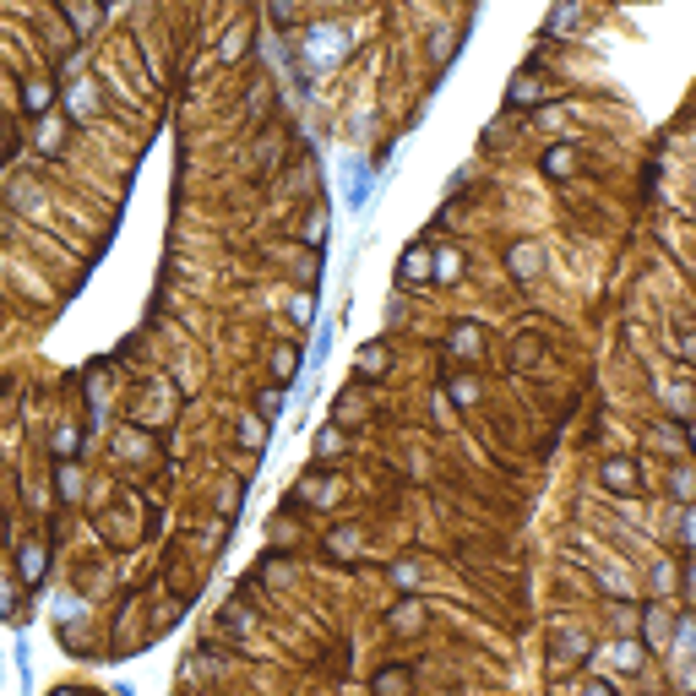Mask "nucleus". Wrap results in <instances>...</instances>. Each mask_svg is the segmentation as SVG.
<instances>
[{
	"instance_id": "obj_12",
	"label": "nucleus",
	"mask_w": 696,
	"mask_h": 696,
	"mask_svg": "<svg viewBox=\"0 0 696 696\" xmlns=\"http://www.w3.org/2000/svg\"><path fill=\"white\" fill-rule=\"evenodd\" d=\"M599 485H604L610 495H637V463H632V457H604Z\"/></svg>"
},
{
	"instance_id": "obj_39",
	"label": "nucleus",
	"mask_w": 696,
	"mask_h": 696,
	"mask_svg": "<svg viewBox=\"0 0 696 696\" xmlns=\"http://www.w3.org/2000/svg\"><path fill=\"white\" fill-rule=\"evenodd\" d=\"M675 359H691V332H675Z\"/></svg>"
},
{
	"instance_id": "obj_4",
	"label": "nucleus",
	"mask_w": 696,
	"mask_h": 696,
	"mask_svg": "<svg viewBox=\"0 0 696 696\" xmlns=\"http://www.w3.org/2000/svg\"><path fill=\"white\" fill-rule=\"evenodd\" d=\"M430 272H436V250H430L425 240H414V245L403 250V261H397V283H403V289H425Z\"/></svg>"
},
{
	"instance_id": "obj_25",
	"label": "nucleus",
	"mask_w": 696,
	"mask_h": 696,
	"mask_svg": "<svg viewBox=\"0 0 696 696\" xmlns=\"http://www.w3.org/2000/svg\"><path fill=\"white\" fill-rule=\"evenodd\" d=\"M463 278V256L457 250H436V272H430V283H457Z\"/></svg>"
},
{
	"instance_id": "obj_33",
	"label": "nucleus",
	"mask_w": 696,
	"mask_h": 696,
	"mask_svg": "<svg viewBox=\"0 0 696 696\" xmlns=\"http://www.w3.org/2000/svg\"><path fill=\"white\" fill-rule=\"evenodd\" d=\"M392 583H397L403 593H414V588H419V566H414V561H397V566H392Z\"/></svg>"
},
{
	"instance_id": "obj_20",
	"label": "nucleus",
	"mask_w": 696,
	"mask_h": 696,
	"mask_svg": "<svg viewBox=\"0 0 696 696\" xmlns=\"http://www.w3.org/2000/svg\"><path fill=\"white\" fill-rule=\"evenodd\" d=\"M49 452H54L60 463H76V457H82V430H76V425H60V430L49 436Z\"/></svg>"
},
{
	"instance_id": "obj_16",
	"label": "nucleus",
	"mask_w": 696,
	"mask_h": 696,
	"mask_svg": "<svg viewBox=\"0 0 696 696\" xmlns=\"http://www.w3.org/2000/svg\"><path fill=\"white\" fill-rule=\"evenodd\" d=\"M60 11H65L71 33H93V27L103 22V5H98V0H60Z\"/></svg>"
},
{
	"instance_id": "obj_6",
	"label": "nucleus",
	"mask_w": 696,
	"mask_h": 696,
	"mask_svg": "<svg viewBox=\"0 0 696 696\" xmlns=\"http://www.w3.org/2000/svg\"><path fill=\"white\" fill-rule=\"evenodd\" d=\"M506 272H512L517 283H539V278H544V250H539L534 240L506 245Z\"/></svg>"
},
{
	"instance_id": "obj_34",
	"label": "nucleus",
	"mask_w": 696,
	"mask_h": 696,
	"mask_svg": "<svg viewBox=\"0 0 696 696\" xmlns=\"http://www.w3.org/2000/svg\"><path fill=\"white\" fill-rule=\"evenodd\" d=\"M11 659H16V681H22V691H33V659H27V642H16Z\"/></svg>"
},
{
	"instance_id": "obj_26",
	"label": "nucleus",
	"mask_w": 696,
	"mask_h": 696,
	"mask_svg": "<svg viewBox=\"0 0 696 696\" xmlns=\"http://www.w3.org/2000/svg\"><path fill=\"white\" fill-rule=\"evenodd\" d=\"M240 446H250V452L267 446V419H261V414H245V419H240Z\"/></svg>"
},
{
	"instance_id": "obj_23",
	"label": "nucleus",
	"mask_w": 696,
	"mask_h": 696,
	"mask_svg": "<svg viewBox=\"0 0 696 696\" xmlns=\"http://www.w3.org/2000/svg\"><path fill=\"white\" fill-rule=\"evenodd\" d=\"M610 653H615V670H626V675H637V670H642V653H648V648H642L637 637H626V642H615Z\"/></svg>"
},
{
	"instance_id": "obj_17",
	"label": "nucleus",
	"mask_w": 696,
	"mask_h": 696,
	"mask_svg": "<svg viewBox=\"0 0 696 696\" xmlns=\"http://www.w3.org/2000/svg\"><path fill=\"white\" fill-rule=\"evenodd\" d=\"M577 22H583L577 0H555V5H550V16H544V38H561V33H572Z\"/></svg>"
},
{
	"instance_id": "obj_5",
	"label": "nucleus",
	"mask_w": 696,
	"mask_h": 696,
	"mask_svg": "<svg viewBox=\"0 0 696 696\" xmlns=\"http://www.w3.org/2000/svg\"><path fill=\"white\" fill-rule=\"evenodd\" d=\"M675 621H681V610H670V604H648L642 610V648H653V653H664L670 648V632H675Z\"/></svg>"
},
{
	"instance_id": "obj_8",
	"label": "nucleus",
	"mask_w": 696,
	"mask_h": 696,
	"mask_svg": "<svg viewBox=\"0 0 696 696\" xmlns=\"http://www.w3.org/2000/svg\"><path fill=\"white\" fill-rule=\"evenodd\" d=\"M267 365H272V387H294L299 370H305V348L299 343H272L267 348Z\"/></svg>"
},
{
	"instance_id": "obj_13",
	"label": "nucleus",
	"mask_w": 696,
	"mask_h": 696,
	"mask_svg": "<svg viewBox=\"0 0 696 696\" xmlns=\"http://www.w3.org/2000/svg\"><path fill=\"white\" fill-rule=\"evenodd\" d=\"M370 691L376 696H414V670L408 664H387V670H376Z\"/></svg>"
},
{
	"instance_id": "obj_24",
	"label": "nucleus",
	"mask_w": 696,
	"mask_h": 696,
	"mask_svg": "<svg viewBox=\"0 0 696 696\" xmlns=\"http://www.w3.org/2000/svg\"><path fill=\"white\" fill-rule=\"evenodd\" d=\"M22 593H27V588H22L16 577H0V621H16V615H22Z\"/></svg>"
},
{
	"instance_id": "obj_19",
	"label": "nucleus",
	"mask_w": 696,
	"mask_h": 696,
	"mask_svg": "<svg viewBox=\"0 0 696 696\" xmlns=\"http://www.w3.org/2000/svg\"><path fill=\"white\" fill-rule=\"evenodd\" d=\"M539 169H544L550 180H566V174H577V147H544Z\"/></svg>"
},
{
	"instance_id": "obj_27",
	"label": "nucleus",
	"mask_w": 696,
	"mask_h": 696,
	"mask_svg": "<svg viewBox=\"0 0 696 696\" xmlns=\"http://www.w3.org/2000/svg\"><path fill=\"white\" fill-rule=\"evenodd\" d=\"M446 392H452V403H457V408H474V403H479V381H474V376H452V381H446Z\"/></svg>"
},
{
	"instance_id": "obj_31",
	"label": "nucleus",
	"mask_w": 696,
	"mask_h": 696,
	"mask_svg": "<svg viewBox=\"0 0 696 696\" xmlns=\"http://www.w3.org/2000/svg\"><path fill=\"white\" fill-rule=\"evenodd\" d=\"M289 316H294L299 327H310V321H316V294H310V289H305V294H294V305H289Z\"/></svg>"
},
{
	"instance_id": "obj_35",
	"label": "nucleus",
	"mask_w": 696,
	"mask_h": 696,
	"mask_svg": "<svg viewBox=\"0 0 696 696\" xmlns=\"http://www.w3.org/2000/svg\"><path fill=\"white\" fill-rule=\"evenodd\" d=\"M305 240H310V250H321V245H327V212H310V223H305Z\"/></svg>"
},
{
	"instance_id": "obj_41",
	"label": "nucleus",
	"mask_w": 696,
	"mask_h": 696,
	"mask_svg": "<svg viewBox=\"0 0 696 696\" xmlns=\"http://www.w3.org/2000/svg\"><path fill=\"white\" fill-rule=\"evenodd\" d=\"M588 696H615V686H610V681H593V686H588Z\"/></svg>"
},
{
	"instance_id": "obj_42",
	"label": "nucleus",
	"mask_w": 696,
	"mask_h": 696,
	"mask_svg": "<svg viewBox=\"0 0 696 696\" xmlns=\"http://www.w3.org/2000/svg\"><path fill=\"white\" fill-rule=\"evenodd\" d=\"M49 696H82V691H76V686H54Z\"/></svg>"
},
{
	"instance_id": "obj_7",
	"label": "nucleus",
	"mask_w": 696,
	"mask_h": 696,
	"mask_svg": "<svg viewBox=\"0 0 696 696\" xmlns=\"http://www.w3.org/2000/svg\"><path fill=\"white\" fill-rule=\"evenodd\" d=\"M250 38H256V16H234V22L223 27V38H218V65H234V60H245Z\"/></svg>"
},
{
	"instance_id": "obj_32",
	"label": "nucleus",
	"mask_w": 696,
	"mask_h": 696,
	"mask_svg": "<svg viewBox=\"0 0 696 696\" xmlns=\"http://www.w3.org/2000/svg\"><path fill=\"white\" fill-rule=\"evenodd\" d=\"M338 419H354V425H365V419H370V408H365L354 392H343V397H338Z\"/></svg>"
},
{
	"instance_id": "obj_38",
	"label": "nucleus",
	"mask_w": 696,
	"mask_h": 696,
	"mask_svg": "<svg viewBox=\"0 0 696 696\" xmlns=\"http://www.w3.org/2000/svg\"><path fill=\"white\" fill-rule=\"evenodd\" d=\"M512 365H539V343H517V354H512Z\"/></svg>"
},
{
	"instance_id": "obj_21",
	"label": "nucleus",
	"mask_w": 696,
	"mask_h": 696,
	"mask_svg": "<svg viewBox=\"0 0 696 696\" xmlns=\"http://www.w3.org/2000/svg\"><path fill=\"white\" fill-rule=\"evenodd\" d=\"M343 446H348V436H343L338 425L316 430V463H338V457H343Z\"/></svg>"
},
{
	"instance_id": "obj_30",
	"label": "nucleus",
	"mask_w": 696,
	"mask_h": 696,
	"mask_svg": "<svg viewBox=\"0 0 696 696\" xmlns=\"http://www.w3.org/2000/svg\"><path fill=\"white\" fill-rule=\"evenodd\" d=\"M354 550H359V534H354V528H332L327 555H338V561H343V555H354Z\"/></svg>"
},
{
	"instance_id": "obj_28",
	"label": "nucleus",
	"mask_w": 696,
	"mask_h": 696,
	"mask_svg": "<svg viewBox=\"0 0 696 696\" xmlns=\"http://www.w3.org/2000/svg\"><path fill=\"white\" fill-rule=\"evenodd\" d=\"M670 495H675L681 506H691L696 485H691V468H686V463H675V468H670Z\"/></svg>"
},
{
	"instance_id": "obj_43",
	"label": "nucleus",
	"mask_w": 696,
	"mask_h": 696,
	"mask_svg": "<svg viewBox=\"0 0 696 696\" xmlns=\"http://www.w3.org/2000/svg\"><path fill=\"white\" fill-rule=\"evenodd\" d=\"M98 5H109V0H98Z\"/></svg>"
},
{
	"instance_id": "obj_9",
	"label": "nucleus",
	"mask_w": 696,
	"mask_h": 696,
	"mask_svg": "<svg viewBox=\"0 0 696 696\" xmlns=\"http://www.w3.org/2000/svg\"><path fill=\"white\" fill-rule=\"evenodd\" d=\"M425 621H430V615H425V604H419L414 593H403V599L387 610V632H392V637H419Z\"/></svg>"
},
{
	"instance_id": "obj_36",
	"label": "nucleus",
	"mask_w": 696,
	"mask_h": 696,
	"mask_svg": "<svg viewBox=\"0 0 696 696\" xmlns=\"http://www.w3.org/2000/svg\"><path fill=\"white\" fill-rule=\"evenodd\" d=\"M327 354H332V332L321 327V332H316V348H310V370H321V365H327Z\"/></svg>"
},
{
	"instance_id": "obj_10",
	"label": "nucleus",
	"mask_w": 696,
	"mask_h": 696,
	"mask_svg": "<svg viewBox=\"0 0 696 696\" xmlns=\"http://www.w3.org/2000/svg\"><path fill=\"white\" fill-rule=\"evenodd\" d=\"M54 103H60L54 76H27V82H22V114H33V120H38V114H49Z\"/></svg>"
},
{
	"instance_id": "obj_15",
	"label": "nucleus",
	"mask_w": 696,
	"mask_h": 696,
	"mask_svg": "<svg viewBox=\"0 0 696 696\" xmlns=\"http://www.w3.org/2000/svg\"><path fill=\"white\" fill-rule=\"evenodd\" d=\"M44 120V131H38V152H49V158H60L65 152V131H71V114H38Z\"/></svg>"
},
{
	"instance_id": "obj_2",
	"label": "nucleus",
	"mask_w": 696,
	"mask_h": 696,
	"mask_svg": "<svg viewBox=\"0 0 696 696\" xmlns=\"http://www.w3.org/2000/svg\"><path fill=\"white\" fill-rule=\"evenodd\" d=\"M44 577H49V539L44 534H27L16 544V583L33 593V588H44Z\"/></svg>"
},
{
	"instance_id": "obj_40",
	"label": "nucleus",
	"mask_w": 696,
	"mask_h": 696,
	"mask_svg": "<svg viewBox=\"0 0 696 696\" xmlns=\"http://www.w3.org/2000/svg\"><path fill=\"white\" fill-rule=\"evenodd\" d=\"M11 147H16V136H11V131H5V125H0V163H5V158H11Z\"/></svg>"
},
{
	"instance_id": "obj_37",
	"label": "nucleus",
	"mask_w": 696,
	"mask_h": 696,
	"mask_svg": "<svg viewBox=\"0 0 696 696\" xmlns=\"http://www.w3.org/2000/svg\"><path fill=\"white\" fill-rule=\"evenodd\" d=\"M11 207H38V191H33V185H16V191H11Z\"/></svg>"
},
{
	"instance_id": "obj_11",
	"label": "nucleus",
	"mask_w": 696,
	"mask_h": 696,
	"mask_svg": "<svg viewBox=\"0 0 696 696\" xmlns=\"http://www.w3.org/2000/svg\"><path fill=\"white\" fill-rule=\"evenodd\" d=\"M387 370H392V348H387V343H365L359 359H354V381H359V387H376Z\"/></svg>"
},
{
	"instance_id": "obj_22",
	"label": "nucleus",
	"mask_w": 696,
	"mask_h": 696,
	"mask_svg": "<svg viewBox=\"0 0 696 696\" xmlns=\"http://www.w3.org/2000/svg\"><path fill=\"white\" fill-rule=\"evenodd\" d=\"M54 490H60L65 506H76V501H82V468H76V463H60V468H54Z\"/></svg>"
},
{
	"instance_id": "obj_18",
	"label": "nucleus",
	"mask_w": 696,
	"mask_h": 696,
	"mask_svg": "<svg viewBox=\"0 0 696 696\" xmlns=\"http://www.w3.org/2000/svg\"><path fill=\"white\" fill-rule=\"evenodd\" d=\"M539 98H550V87H544L539 76H517V82L506 87V109H528V103H539Z\"/></svg>"
},
{
	"instance_id": "obj_14",
	"label": "nucleus",
	"mask_w": 696,
	"mask_h": 696,
	"mask_svg": "<svg viewBox=\"0 0 696 696\" xmlns=\"http://www.w3.org/2000/svg\"><path fill=\"white\" fill-rule=\"evenodd\" d=\"M65 109H71V120H93V114L103 109V98H98V87L82 76V82H71V93H65Z\"/></svg>"
},
{
	"instance_id": "obj_3",
	"label": "nucleus",
	"mask_w": 696,
	"mask_h": 696,
	"mask_svg": "<svg viewBox=\"0 0 696 696\" xmlns=\"http://www.w3.org/2000/svg\"><path fill=\"white\" fill-rule=\"evenodd\" d=\"M446 354L463 359V365H479L485 359V327L479 321H452L446 327Z\"/></svg>"
},
{
	"instance_id": "obj_1",
	"label": "nucleus",
	"mask_w": 696,
	"mask_h": 696,
	"mask_svg": "<svg viewBox=\"0 0 696 696\" xmlns=\"http://www.w3.org/2000/svg\"><path fill=\"white\" fill-rule=\"evenodd\" d=\"M588 653H593V637H588L583 626H555V637H550V675L561 681V675L583 670Z\"/></svg>"
},
{
	"instance_id": "obj_29",
	"label": "nucleus",
	"mask_w": 696,
	"mask_h": 696,
	"mask_svg": "<svg viewBox=\"0 0 696 696\" xmlns=\"http://www.w3.org/2000/svg\"><path fill=\"white\" fill-rule=\"evenodd\" d=\"M283 397H289V387H267V392H261V397H256V414H261V419H267V425H272V419H278V414H283Z\"/></svg>"
}]
</instances>
